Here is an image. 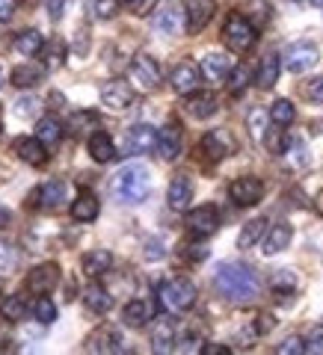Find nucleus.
Here are the masks:
<instances>
[{
	"label": "nucleus",
	"instance_id": "nucleus-1",
	"mask_svg": "<svg viewBox=\"0 0 323 355\" xmlns=\"http://www.w3.org/2000/svg\"><path fill=\"white\" fill-rule=\"evenodd\" d=\"M214 287L229 302H252L261 293V282L247 263H222L214 272Z\"/></svg>",
	"mask_w": 323,
	"mask_h": 355
},
{
	"label": "nucleus",
	"instance_id": "nucleus-2",
	"mask_svg": "<svg viewBox=\"0 0 323 355\" xmlns=\"http://www.w3.org/2000/svg\"><path fill=\"white\" fill-rule=\"evenodd\" d=\"M149 187H151V175L146 166H125V169H119L113 175V181H110V190H113L116 202H122V205L146 202Z\"/></svg>",
	"mask_w": 323,
	"mask_h": 355
},
{
	"label": "nucleus",
	"instance_id": "nucleus-3",
	"mask_svg": "<svg viewBox=\"0 0 323 355\" xmlns=\"http://www.w3.org/2000/svg\"><path fill=\"white\" fill-rule=\"evenodd\" d=\"M158 299L169 314H184V311H190L196 302V284L190 279H184V275H178V279H169L160 284Z\"/></svg>",
	"mask_w": 323,
	"mask_h": 355
},
{
	"label": "nucleus",
	"instance_id": "nucleus-4",
	"mask_svg": "<svg viewBox=\"0 0 323 355\" xmlns=\"http://www.w3.org/2000/svg\"><path fill=\"white\" fill-rule=\"evenodd\" d=\"M255 27H252V21L247 15H240V12H231L226 18V27H222V39H226V44L231 51H249L252 44H255Z\"/></svg>",
	"mask_w": 323,
	"mask_h": 355
},
{
	"label": "nucleus",
	"instance_id": "nucleus-5",
	"mask_svg": "<svg viewBox=\"0 0 323 355\" xmlns=\"http://www.w3.org/2000/svg\"><path fill=\"white\" fill-rule=\"evenodd\" d=\"M187 228H190L196 237H210V234H217V228H220V210H217L214 205L193 207L190 214H187Z\"/></svg>",
	"mask_w": 323,
	"mask_h": 355
},
{
	"label": "nucleus",
	"instance_id": "nucleus-6",
	"mask_svg": "<svg viewBox=\"0 0 323 355\" xmlns=\"http://www.w3.org/2000/svg\"><path fill=\"white\" fill-rule=\"evenodd\" d=\"M151 24L158 33H163V36H178V33L184 30L181 24H187V12L178 3H163L158 12H154Z\"/></svg>",
	"mask_w": 323,
	"mask_h": 355
},
{
	"label": "nucleus",
	"instance_id": "nucleus-7",
	"mask_svg": "<svg viewBox=\"0 0 323 355\" xmlns=\"http://www.w3.org/2000/svg\"><path fill=\"white\" fill-rule=\"evenodd\" d=\"M317 60H320L317 48H315V44H306V42L291 44V48L285 51V65H288V71H294V74L311 71L317 65Z\"/></svg>",
	"mask_w": 323,
	"mask_h": 355
},
{
	"label": "nucleus",
	"instance_id": "nucleus-8",
	"mask_svg": "<svg viewBox=\"0 0 323 355\" xmlns=\"http://www.w3.org/2000/svg\"><path fill=\"white\" fill-rule=\"evenodd\" d=\"M231 151H235V137H231L229 130H210L202 137V154L210 163L226 160Z\"/></svg>",
	"mask_w": 323,
	"mask_h": 355
},
{
	"label": "nucleus",
	"instance_id": "nucleus-9",
	"mask_svg": "<svg viewBox=\"0 0 323 355\" xmlns=\"http://www.w3.org/2000/svg\"><path fill=\"white\" fill-rule=\"evenodd\" d=\"M131 77L137 80L142 89H158L160 80H163V74H160V65L154 62L149 53H137L131 62Z\"/></svg>",
	"mask_w": 323,
	"mask_h": 355
},
{
	"label": "nucleus",
	"instance_id": "nucleus-10",
	"mask_svg": "<svg viewBox=\"0 0 323 355\" xmlns=\"http://www.w3.org/2000/svg\"><path fill=\"white\" fill-rule=\"evenodd\" d=\"M151 148H158V133H154L149 125H137L125 133V146L122 151L128 154V157H137V154H149Z\"/></svg>",
	"mask_w": 323,
	"mask_h": 355
},
{
	"label": "nucleus",
	"instance_id": "nucleus-11",
	"mask_svg": "<svg viewBox=\"0 0 323 355\" xmlns=\"http://www.w3.org/2000/svg\"><path fill=\"white\" fill-rule=\"evenodd\" d=\"M57 284H60V266L57 263H39V266H33L30 275H27V287L39 296H48Z\"/></svg>",
	"mask_w": 323,
	"mask_h": 355
},
{
	"label": "nucleus",
	"instance_id": "nucleus-12",
	"mask_svg": "<svg viewBox=\"0 0 323 355\" xmlns=\"http://www.w3.org/2000/svg\"><path fill=\"white\" fill-rule=\"evenodd\" d=\"M231 202L240 205V207H252L258 205L264 198V184L258 181V178H238L235 184H231Z\"/></svg>",
	"mask_w": 323,
	"mask_h": 355
},
{
	"label": "nucleus",
	"instance_id": "nucleus-13",
	"mask_svg": "<svg viewBox=\"0 0 323 355\" xmlns=\"http://www.w3.org/2000/svg\"><path fill=\"white\" fill-rule=\"evenodd\" d=\"M199 80H202V69H199V65H193V62H178L175 69H172V74H169V83H172V89H175L178 95L196 92Z\"/></svg>",
	"mask_w": 323,
	"mask_h": 355
},
{
	"label": "nucleus",
	"instance_id": "nucleus-14",
	"mask_svg": "<svg viewBox=\"0 0 323 355\" xmlns=\"http://www.w3.org/2000/svg\"><path fill=\"white\" fill-rule=\"evenodd\" d=\"M101 101L104 107L110 110H125L131 101H133V89L128 80H122V77H113V80H107L101 86Z\"/></svg>",
	"mask_w": 323,
	"mask_h": 355
},
{
	"label": "nucleus",
	"instance_id": "nucleus-15",
	"mask_svg": "<svg viewBox=\"0 0 323 355\" xmlns=\"http://www.w3.org/2000/svg\"><path fill=\"white\" fill-rule=\"evenodd\" d=\"M199 69H202V77H208V80L222 83V80H229V74H231V69H235V62H231L229 53H208Z\"/></svg>",
	"mask_w": 323,
	"mask_h": 355
},
{
	"label": "nucleus",
	"instance_id": "nucleus-16",
	"mask_svg": "<svg viewBox=\"0 0 323 355\" xmlns=\"http://www.w3.org/2000/svg\"><path fill=\"white\" fill-rule=\"evenodd\" d=\"M214 9H217L214 0H187V3H184L187 27H190L193 33H196V30H202L208 21L214 18Z\"/></svg>",
	"mask_w": 323,
	"mask_h": 355
},
{
	"label": "nucleus",
	"instance_id": "nucleus-17",
	"mask_svg": "<svg viewBox=\"0 0 323 355\" xmlns=\"http://www.w3.org/2000/svg\"><path fill=\"white\" fill-rule=\"evenodd\" d=\"M15 154L27 166H42L44 160H48V148H44V142L39 137H21L15 142Z\"/></svg>",
	"mask_w": 323,
	"mask_h": 355
},
{
	"label": "nucleus",
	"instance_id": "nucleus-18",
	"mask_svg": "<svg viewBox=\"0 0 323 355\" xmlns=\"http://www.w3.org/2000/svg\"><path fill=\"white\" fill-rule=\"evenodd\" d=\"M151 347H154V352H160V355L175 349V320L172 317H160L158 323H154Z\"/></svg>",
	"mask_w": 323,
	"mask_h": 355
},
{
	"label": "nucleus",
	"instance_id": "nucleus-19",
	"mask_svg": "<svg viewBox=\"0 0 323 355\" xmlns=\"http://www.w3.org/2000/svg\"><path fill=\"white\" fill-rule=\"evenodd\" d=\"M190 198H193V181L187 175H178L172 178L169 184V193H166V202H169L172 210H187L190 207Z\"/></svg>",
	"mask_w": 323,
	"mask_h": 355
},
{
	"label": "nucleus",
	"instance_id": "nucleus-20",
	"mask_svg": "<svg viewBox=\"0 0 323 355\" xmlns=\"http://www.w3.org/2000/svg\"><path fill=\"white\" fill-rule=\"evenodd\" d=\"M65 193H69V187L63 181H48L42 184L36 190V198H33V205L42 207V210H51V207H60L65 202Z\"/></svg>",
	"mask_w": 323,
	"mask_h": 355
},
{
	"label": "nucleus",
	"instance_id": "nucleus-21",
	"mask_svg": "<svg viewBox=\"0 0 323 355\" xmlns=\"http://www.w3.org/2000/svg\"><path fill=\"white\" fill-rule=\"evenodd\" d=\"M122 347H125V340H122V335H119L116 329H101V331H95V335L86 340V349L89 352H101V355L119 352Z\"/></svg>",
	"mask_w": 323,
	"mask_h": 355
},
{
	"label": "nucleus",
	"instance_id": "nucleus-22",
	"mask_svg": "<svg viewBox=\"0 0 323 355\" xmlns=\"http://www.w3.org/2000/svg\"><path fill=\"white\" fill-rule=\"evenodd\" d=\"M122 320L133 329L149 326L154 320V308H151V302H146V299H133V302H128L125 311H122Z\"/></svg>",
	"mask_w": 323,
	"mask_h": 355
},
{
	"label": "nucleus",
	"instance_id": "nucleus-23",
	"mask_svg": "<svg viewBox=\"0 0 323 355\" xmlns=\"http://www.w3.org/2000/svg\"><path fill=\"white\" fill-rule=\"evenodd\" d=\"M158 151L163 160H175L181 154V128L178 125H166L158 133Z\"/></svg>",
	"mask_w": 323,
	"mask_h": 355
},
{
	"label": "nucleus",
	"instance_id": "nucleus-24",
	"mask_svg": "<svg viewBox=\"0 0 323 355\" xmlns=\"http://www.w3.org/2000/svg\"><path fill=\"white\" fill-rule=\"evenodd\" d=\"M217 95L214 92H199V95H190L187 98V113H190L193 119H210L217 113Z\"/></svg>",
	"mask_w": 323,
	"mask_h": 355
},
{
	"label": "nucleus",
	"instance_id": "nucleus-25",
	"mask_svg": "<svg viewBox=\"0 0 323 355\" xmlns=\"http://www.w3.org/2000/svg\"><path fill=\"white\" fill-rule=\"evenodd\" d=\"M89 154H92V160L95 163H110L116 157V146H113V139L107 137V133H101V130H95L92 137H89Z\"/></svg>",
	"mask_w": 323,
	"mask_h": 355
},
{
	"label": "nucleus",
	"instance_id": "nucleus-26",
	"mask_svg": "<svg viewBox=\"0 0 323 355\" xmlns=\"http://www.w3.org/2000/svg\"><path fill=\"white\" fill-rule=\"evenodd\" d=\"M83 305L89 311H95V314H107V311L113 308V296H110L101 284H89L83 291Z\"/></svg>",
	"mask_w": 323,
	"mask_h": 355
},
{
	"label": "nucleus",
	"instance_id": "nucleus-27",
	"mask_svg": "<svg viewBox=\"0 0 323 355\" xmlns=\"http://www.w3.org/2000/svg\"><path fill=\"white\" fill-rule=\"evenodd\" d=\"M288 243H291V225H273L264 234L261 249H264V254H279L282 249H288Z\"/></svg>",
	"mask_w": 323,
	"mask_h": 355
},
{
	"label": "nucleus",
	"instance_id": "nucleus-28",
	"mask_svg": "<svg viewBox=\"0 0 323 355\" xmlns=\"http://www.w3.org/2000/svg\"><path fill=\"white\" fill-rule=\"evenodd\" d=\"M98 210H101V205H98V198L92 193H81L74 198V205H72V216L77 222H92L98 216Z\"/></svg>",
	"mask_w": 323,
	"mask_h": 355
},
{
	"label": "nucleus",
	"instance_id": "nucleus-29",
	"mask_svg": "<svg viewBox=\"0 0 323 355\" xmlns=\"http://www.w3.org/2000/svg\"><path fill=\"white\" fill-rule=\"evenodd\" d=\"M110 266H113V254L98 249V252H89L83 258V272L89 275V279H98V275H104Z\"/></svg>",
	"mask_w": 323,
	"mask_h": 355
},
{
	"label": "nucleus",
	"instance_id": "nucleus-30",
	"mask_svg": "<svg viewBox=\"0 0 323 355\" xmlns=\"http://www.w3.org/2000/svg\"><path fill=\"white\" fill-rule=\"evenodd\" d=\"M276 80H279V57H276V53H267V57L261 60V65H258L255 83H258L261 89H270V86H276Z\"/></svg>",
	"mask_w": 323,
	"mask_h": 355
},
{
	"label": "nucleus",
	"instance_id": "nucleus-31",
	"mask_svg": "<svg viewBox=\"0 0 323 355\" xmlns=\"http://www.w3.org/2000/svg\"><path fill=\"white\" fill-rule=\"evenodd\" d=\"M36 137L44 142V146H57V142L63 139V125H60V119H53V116L39 119V125H36Z\"/></svg>",
	"mask_w": 323,
	"mask_h": 355
},
{
	"label": "nucleus",
	"instance_id": "nucleus-32",
	"mask_svg": "<svg viewBox=\"0 0 323 355\" xmlns=\"http://www.w3.org/2000/svg\"><path fill=\"white\" fill-rule=\"evenodd\" d=\"M42 48H44V39H42L39 30H27V33H21V36L15 39V51L24 53V57H36Z\"/></svg>",
	"mask_w": 323,
	"mask_h": 355
},
{
	"label": "nucleus",
	"instance_id": "nucleus-33",
	"mask_svg": "<svg viewBox=\"0 0 323 355\" xmlns=\"http://www.w3.org/2000/svg\"><path fill=\"white\" fill-rule=\"evenodd\" d=\"M264 234H267V222H264V219H252L249 225L240 231V237H238V246H240V249H252L255 243H258Z\"/></svg>",
	"mask_w": 323,
	"mask_h": 355
},
{
	"label": "nucleus",
	"instance_id": "nucleus-34",
	"mask_svg": "<svg viewBox=\"0 0 323 355\" xmlns=\"http://www.w3.org/2000/svg\"><path fill=\"white\" fill-rule=\"evenodd\" d=\"M0 314H3V320H9V323H18V320L27 314L24 296H6L3 302H0Z\"/></svg>",
	"mask_w": 323,
	"mask_h": 355
},
{
	"label": "nucleus",
	"instance_id": "nucleus-35",
	"mask_svg": "<svg viewBox=\"0 0 323 355\" xmlns=\"http://www.w3.org/2000/svg\"><path fill=\"white\" fill-rule=\"evenodd\" d=\"M267 130H270V113L267 110H261V107H255L252 113H249V133L258 142H264V137H267Z\"/></svg>",
	"mask_w": 323,
	"mask_h": 355
},
{
	"label": "nucleus",
	"instance_id": "nucleus-36",
	"mask_svg": "<svg viewBox=\"0 0 323 355\" xmlns=\"http://www.w3.org/2000/svg\"><path fill=\"white\" fill-rule=\"evenodd\" d=\"M294 116H297V110H294L291 101H285V98H279V101L273 104V110H270V119H273L276 128H288L294 121Z\"/></svg>",
	"mask_w": 323,
	"mask_h": 355
},
{
	"label": "nucleus",
	"instance_id": "nucleus-37",
	"mask_svg": "<svg viewBox=\"0 0 323 355\" xmlns=\"http://www.w3.org/2000/svg\"><path fill=\"white\" fill-rule=\"evenodd\" d=\"M42 80V71L36 69V65H18V69L13 71V83L18 89H30V86H36Z\"/></svg>",
	"mask_w": 323,
	"mask_h": 355
},
{
	"label": "nucleus",
	"instance_id": "nucleus-38",
	"mask_svg": "<svg viewBox=\"0 0 323 355\" xmlns=\"http://www.w3.org/2000/svg\"><path fill=\"white\" fill-rule=\"evenodd\" d=\"M270 287L276 293H294L297 291V272L291 270H279L270 275Z\"/></svg>",
	"mask_w": 323,
	"mask_h": 355
},
{
	"label": "nucleus",
	"instance_id": "nucleus-39",
	"mask_svg": "<svg viewBox=\"0 0 323 355\" xmlns=\"http://www.w3.org/2000/svg\"><path fill=\"white\" fill-rule=\"evenodd\" d=\"M33 314H36L39 323L51 326L53 320H57V305H53L48 296H39V299H36V305H33Z\"/></svg>",
	"mask_w": 323,
	"mask_h": 355
},
{
	"label": "nucleus",
	"instance_id": "nucleus-40",
	"mask_svg": "<svg viewBox=\"0 0 323 355\" xmlns=\"http://www.w3.org/2000/svg\"><path fill=\"white\" fill-rule=\"evenodd\" d=\"M98 130V116L95 113H77L74 119H72V133H77V137H83V133H92Z\"/></svg>",
	"mask_w": 323,
	"mask_h": 355
},
{
	"label": "nucleus",
	"instance_id": "nucleus-41",
	"mask_svg": "<svg viewBox=\"0 0 323 355\" xmlns=\"http://www.w3.org/2000/svg\"><path fill=\"white\" fill-rule=\"evenodd\" d=\"M249 80H252V71L247 69V65H235L231 74H229V89L238 95V92H243V89L249 86Z\"/></svg>",
	"mask_w": 323,
	"mask_h": 355
},
{
	"label": "nucleus",
	"instance_id": "nucleus-42",
	"mask_svg": "<svg viewBox=\"0 0 323 355\" xmlns=\"http://www.w3.org/2000/svg\"><path fill=\"white\" fill-rule=\"evenodd\" d=\"M119 12V0H92V15L95 18H113Z\"/></svg>",
	"mask_w": 323,
	"mask_h": 355
},
{
	"label": "nucleus",
	"instance_id": "nucleus-43",
	"mask_svg": "<svg viewBox=\"0 0 323 355\" xmlns=\"http://www.w3.org/2000/svg\"><path fill=\"white\" fill-rule=\"evenodd\" d=\"M63 57H65L63 42H60V39H53V42H51V51L44 53V62H48L51 69H60V65H63Z\"/></svg>",
	"mask_w": 323,
	"mask_h": 355
},
{
	"label": "nucleus",
	"instance_id": "nucleus-44",
	"mask_svg": "<svg viewBox=\"0 0 323 355\" xmlns=\"http://www.w3.org/2000/svg\"><path fill=\"white\" fill-rule=\"evenodd\" d=\"M276 352H279V355H299V352H306V340L288 338V340H282L279 347H276Z\"/></svg>",
	"mask_w": 323,
	"mask_h": 355
},
{
	"label": "nucleus",
	"instance_id": "nucleus-45",
	"mask_svg": "<svg viewBox=\"0 0 323 355\" xmlns=\"http://www.w3.org/2000/svg\"><path fill=\"white\" fill-rule=\"evenodd\" d=\"M13 266H15V252H13L9 243L0 240V272H9Z\"/></svg>",
	"mask_w": 323,
	"mask_h": 355
},
{
	"label": "nucleus",
	"instance_id": "nucleus-46",
	"mask_svg": "<svg viewBox=\"0 0 323 355\" xmlns=\"http://www.w3.org/2000/svg\"><path fill=\"white\" fill-rule=\"evenodd\" d=\"M181 254H184V258L190 261V263H199V261H205V258H208V246H205V243H196V246L190 243V246H184Z\"/></svg>",
	"mask_w": 323,
	"mask_h": 355
},
{
	"label": "nucleus",
	"instance_id": "nucleus-47",
	"mask_svg": "<svg viewBox=\"0 0 323 355\" xmlns=\"http://www.w3.org/2000/svg\"><path fill=\"white\" fill-rule=\"evenodd\" d=\"M306 352L308 355H323V329H315L306 338Z\"/></svg>",
	"mask_w": 323,
	"mask_h": 355
},
{
	"label": "nucleus",
	"instance_id": "nucleus-48",
	"mask_svg": "<svg viewBox=\"0 0 323 355\" xmlns=\"http://www.w3.org/2000/svg\"><path fill=\"white\" fill-rule=\"evenodd\" d=\"M306 98L311 104H323V77H315V80L306 86Z\"/></svg>",
	"mask_w": 323,
	"mask_h": 355
},
{
	"label": "nucleus",
	"instance_id": "nucleus-49",
	"mask_svg": "<svg viewBox=\"0 0 323 355\" xmlns=\"http://www.w3.org/2000/svg\"><path fill=\"white\" fill-rule=\"evenodd\" d=\"M178 349H181V352H196V349H205V343L199 340V338H193V335H190V338H187V340H184Z\"/></svg>",
	"mask_w": 323,
	"mask_h": 355
},
{
	"label": "nucleus",
	"instance_id": "nucleus-50",
	"mask_svg": "<svg viewBox=\"0 0 323 355\" xmlns=\"http://www.w3.org/2000/svg\"><path fill=\"white\" fill-rule=\"evenodd\" d=\"M15 3H18V0H0V21L13 18V12H15Z\"/></svg>",
	"mask_w": 323,
	"mask_h": 355
},
{
	"label": "nucleus",
	"instance_id": "nucleus-51",
	"mask_svg": "<svg viewBox=\"0 0 323 355\" xmlns=\"http://www.w3.org/2000/svg\"><path fill=\"white\" fill-rule=\"evenodd\" d=\"M63 6H65V0H48V15L57 21L63 15Z\"/></svg>",
	"mask_w": 323,
	"mask_h": 355
},
{
	"label": "nucleus",
	"instance_id": "nucleus-52",
	"mask_svg": "<svg viewBox=\"0 0 323 355\" xmlns=\"http://www.w3.org/2000/svg\"><path fill=\"white\" fill-rule=\"evenodd\" d=\"M258 329H261V331H264V329H273V317L261 314V317H258Z\"/></svg>",
	"mask_w": 323,
	"mask_h": 355
},
{
	"label": "nucleus",
	"instance_id": "nucleus-53",
	"mask_svg": "<svg viewBox=\"0 0 323 355\" xmlns=\"http://www.w3.org/2000/svg\"><path fill=\"white\" fill-rule=\"evenodd\" d=\"M9 219H13V216H9V210H6V207H0V228L9 225Z\"/></svg>",
	"mask_w": 323,
	"mask_h": 355
},
{
	"label": "nucleus",
	"instance_id": "nucleus-54",
	"mask_svg": "<svg viewBox=\"0 0 323 355\" xmlns=\"http://www.w3.org/2000/svg\"><path fill=\"white\" fill-rule=\"evenodd\" d=\"M33 107H36L33 101H21V104H18V113H33Z\"/></svg>",
	"mask_w": 323,
	"mask_h": 355
},
{
	"label": "nucleus",
	"instance_id": "nucleus-55",
	"mask_svg": "<svg viewBox=\"0 0 323 355\" xmlns=\"http://www.w3.org/2000/svg\"><path fill=\"white\" fill-rule=\"evenodd\" d=\"M315 210L323 216V190H320V193H317V198H315Z\"/></svg>",
	"mask_w": 323,
	"mask_h": 355
},
{
	"label": "nucleus",
	"instance_id": "nucleus-56",
	"mask_svg": "<svg viewBox=\"0 0 323 355\" xmlns=\"http://www.w3.org/2000/svg\"><path fill=\"white\" fill-rule=\"evenodd\" d=\"M311 3H315V6H320V9H323V0H311Z\"/></svg>",
	"mask_w": 323,
	"mask_h": 355
},
{
	"label": "nucleus",
	"instance_id": "nucleus-57",
	"mask_svg": "<svg viewBox=\"0 0 323 355\" xmlns=\"http://www.w3.org/2000/svg\"><path fill=\"white\" fill-rule=\"evenodd\" d=\"M0 83H3V69H0Z\"/></svg>",
	"mask_w": 323,
	"mask_h": 355
},
{
	"label": "nucleus",
	"instance_id": "nucleus-58",
	"mask_svg": "<svg viewBox=\"0 0 323 355\" xmlns=\"http://www.w3.org/2000/svg\"><path fill=\"white\" fill-rule=\"evenodd\" d=\"M0 133H3V121H0Z\"/></svg>",
	"mask_w": 323,
	"mask_h": 355
},
{
	"label": "nucleus",
	"instance_id": "nucleus-59",
	"mask_svg": "<svg viewBox=\"0 0 323 355\" xmlns=\"http://www.w3.org/2000/svg\"><path fill=\"white\" fill-rule=\"evenodd\" d=\"M0 291H3V284H0Z\"/></svg>",
	"mask_w": 323,
	"mask_h": 355
},
{
	"label": "nucleus",
	"instance_id": "nucleus-60",
	"mask_svg": "<svg viewBox=\"0 0 323 355\" xmlns=\"http://www.w3.org/2000/svg\"><path fill=\"white\" fill-rule=\"evenodd\" d=\"M131 3H137V0H131Z\"/></svg>",
	"mask_w": 323,
	"mask_h": 355
}]
</instances>
